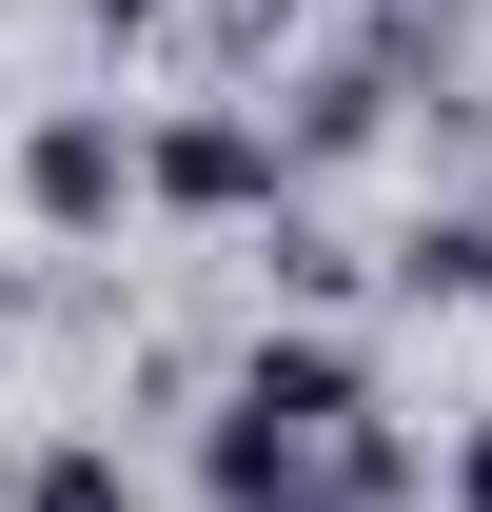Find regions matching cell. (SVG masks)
Returning a JSON list of instances; mask_svg holds the SVG:
<instances>
[{"label": "cell", "instance_id": "cell-8", "mask_svg": "<svg viewBox=\"0 0 492 512\" xmlns=\"http://www.w3.org/2000/svg\"><path fill=\"white\" fill-rule=\"evenodd\" d=\"M0 138H20V79H0Z\"/></svg>", "mask_w": 492, "mask_h": 512}, {"label": "cell", "instance_id": "cell-3", "mask_svg": "<svg viewBox=\"0 0 492 512\" xmlns=\"http://www.w3.org/2000/svg\"><path fill=\"white\" fill-rule=\"evenodd\" d=\"M0 178H20V217L40 237H119L138 217V99H20V138H0Z\"/></svg>", "mask_w": 492, "mask_h": 512}, {"label": "cell", "instance_id": "cell-7", "mask_svg": "<svg viewBox=\"0 0 492 512\" xmlns=\"http://www.w3.org/2000/svg\"><path fill=\"white\" fill-rule=\"evenodd\" d=\"M79 40H99V60H138V40H178V0H60Z\"/></svg>", "mask_w": 492, "mask_h": 512}, {"label": "cell", "instance_id": "cell-1", "mask_svg": "<svg viewBox=\"0 0 492 512\" xmlns=\"http://www.w3.org/2000/svg\"><path fill=\"white\" fill-rule=\"evenodd\" d=\"M374 414V355L335 316L256 335L237 375H217V434H197V473H217V512H335V434Z\"/></svg>", "mask_w": 492, "mask_h": 512}, {"label": "cell", "instance_id": "cell-4", "mask_svg": "<svg viewBox=\"0 0 492 512\" xmlns=\"http://www.w3.org/2000/svg\"><path fill=\"white\" fill-rule=\"evenodd\" d=\"M394 296H433V316H492V197H433L414 237H394Z\"/></svg>", "mask_w": 492, "mask_h": 512}, {"label": "cell", "instance_id": "cell-2", "mask_svg": "<svg viewBox=\"0 0 492 512\" xmlns=\"http://www.w3.org/2000/svg\"><path fill=\"white\" fill-rule=\"evenodd\" d=\"M138 217H197V237H256V217H296V158H276V119H256L237 79L138 119Z\"/></svg>", "mask_w": 492, "mask_h": 512}, {"label": "cell", "instance_id": "cell-5", "mask_svg": "<svg viewBox=\"0 0 492 512\" xmlns=\"http://www.w3.org/2000/svg\"><path fill=\"white\" fill-rule=\"evenodd\" d=\"M0 512H138V473H119V434H40Z\"/></svg>", "mask_w": 492, "mask_h": 512}, {"label": "cell", "instance_id": "cell-6", "mask_svg": "<svg viewBox=\"0 0 492 512\" xmlns=\"http://www.w3.org/2000/svg\"><path fill=\"white\" fill-rule=\"evenodd\" d=\"M197 40H217V60H276V40H315V0H178Z\"/></svg>", "mask_w": 492, "mask_h": 512}]
</instances>
